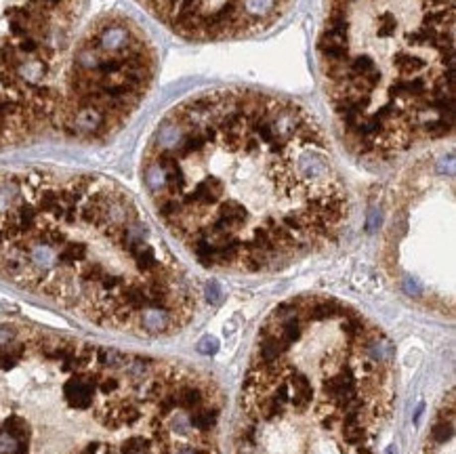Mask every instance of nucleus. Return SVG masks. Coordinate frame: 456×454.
Wrapping results in <instances>:
<instances>
[{"label": "nucleus", "mask_w": 456, "mask_h": 454, "mask_svg": "<svg viewBox=\"0 0 456 454\" xmlns=\"http://www.w3.org/2000/svg\"><path fill=\"white\" fill-rule=\"evenodd\" d=\"M322 91L347 149L389 162L454 127V0H324Z\"/></svg>", "instance_id": "obj_5"}, {"label": "nucleus", "mask_w": 456, "mask_h": 454, "mask_svg": "<svg viewBox=\"0 0 456 454\" xmlns=\"http://www.w3.org/2000/svg\"><path fill=\"white\" fill-rule=\"evenodd\" d=\"M158 219L202 267L267 273L336 242L351 198L322 124L259 88H212L171 108L143 156Z\"/></svg>", "instance_id": "obj_1"}, {"label": "nucleus", "mask_w": 456, "mask_h": 454, "mask_svg": "<svg viewBox=\"0 0 456 454\" xmlns=\"http://www.w3.org/2000/svg\"><path fill=\"white\" fill-rule=\"evenodd\" d=\"M219 385L187 364L0 322V454H219Z\"/></svg>", "instance_id": "obj_3"}, {"label": "nucleus", "mask_w": 456, "mask_h": 454, "mask_svg": "<svg viewBox=\"0 0 456 454\" xmlns=\"http://www.w3.org/2000/svg\"><path fill=\"white\" fill-rule=\"evenodd\" d=\"M395 402V347L336 297L269 311L240 391L236 454H377Z\"/></svg>", "instance_id": "obj_4"}, {"label": "nucleus", "mask_w": 456, "mask_h": 454, "mask_svg": "<svg viewBox=\"0 0 456 454\" xmlns=\"http://www.w3.org/2000/svg\"><path fill=\"white\" fill-rule=\"evenodd\" d=\"M156 69V49L135 21L97 19L67 59L53 129L74 139L114 135L143 103Z\"/></svg>", "instance_id": "obj_6"}, {"label": "nucleus", "mask_w": 456, "mask_h": 454, "mask_svg": "<svg viewBox=\"0 0 456 454\" xmlns=\"http://www.w3.org/2000/svg\"><path fill=\"white\" fill-rule=\"evenodd\" d=\"M385 261L395 284L427 307L454 303V183L444 160L423 158L393 195Z\"/></svg>", "instance_id": "obj_7"}, {"label": "nucleus", "mask_w": 456, "mask_h": 454, "mask_svg": "<svg viewBox=\"0 0 456 454\" xmlns=\"http://www.w3.org/2000/svg\"><path fill=\"white\" fill-rule=\"evenodd\" d=\"M0 275L97 326L168 336L198 314L190 271L114 181L0 171Z\"/></svg>", "instance_id": "obj_2"}]
</instances>
